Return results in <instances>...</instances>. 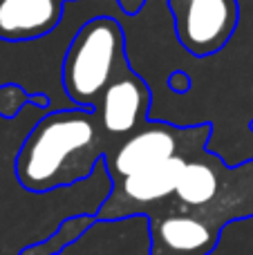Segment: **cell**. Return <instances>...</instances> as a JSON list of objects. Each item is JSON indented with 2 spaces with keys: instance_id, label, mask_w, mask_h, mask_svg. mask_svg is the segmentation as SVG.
Masks as SVG:
<instances>
[{
  "instance_id": "4fadbf2b",
  "label": "cell",
  "mask_w": 253,
  "mask_h": 255,
  "mask_svg": "<svg viewBox=\"0 0 253 255\" xmlns=\"http://www.w3.org/2000/svg\"><path fill=\"white\" fill-rule=\"evenodd\" d=\"M31 106H36V108H40V110L49 112L52 99H49V94H45V92H36V94H31Z\"/></svg>"
},
{
  "instance_id": "52a82bcc",
  "label": "cell",
  "mask_w": 253,
  "mask_h": 255,
  "mask_svg": "<svg viewBox=\"0 0 253 255\" xmlns=\"http://www.w3.org/2000/svg\"><path fill=\"white\" fill-rule=\"evenodd\" d=\"M65 0H0V40L27 43L52 34L63 20Z\"/></svg>"
},
{
  "instance_id": "3957f363",
  "label": "cell",
  "mask_w": 253,
  "mask_h": 255,
  "mask_svg": "<svg viewBox=\"0 0 253 255\" xmlns=\"http://www.w3.org/2000/svg\"><path fill=\"white\" fill-rule=\"evenodd\" d=\"M128 58V38L112 16H94L76 29L61 63V85L72 108L92 110Z\"/></svg>"
},
{
  "instance_id": "7c38bea8",
  "label": "cell",
  "mask_w": 253,
  "mask_h": 255,
  "mask_svg": "<svg viewBox=\"0 0 253 255\" xmlns=\"http://www.w3.org/2000/svg\"><path fill=\"white\" fill-rule=\"evenodd\" d=\"M65 2H76V0H65ZM117 2H119L121 11H124L126 16H139L148 0H117Z\"/></svg>"
},
{
  "instance_id": "5bb4252c",
  "label": "cell",
  "mask_w": 253,
  "mask_h": 255,
  "mask_svg": "<svg viewBox=\"0 0 253 255\" xmlns=\"http://www.w3.org/2000/svg\"><path fill=\"white\" fill-rule=\"evenodd\" d=\"M249 132H251V136H253V119H251V124H249Z\"/></svg>"
},
{
  "instance_id": "9c48e42d",
  "label": "cell",
  "mask_w": 253,
  "mask_h": 255,
  "mask_svg": "<svg viewBox=\"0 0 253 255\" xmlns=\"http://www.w3.org/2000/svg\"><path fill=\"white\" fill-rule=\"evenodd\" d=\"M209 255H253V215L224 226L218 247Z\"/></svg>"
},
{
  "instance_id": "ba28073f",
  "label": "cell",
  "mask_w": 253,
  "mask_h": 255,
  "mask_svg": "<svg viewBox=\"0 0 253 255\" xmlns=\"http://www.w3.org/2000/svg\"><path fill=\"white\" fill-rule=\"evenodd\" d=\"M94 224H99L97 215L92 213H76V215H67L61 220V224L54 229L45 240L34 244H27L20 249L18 255H61L67 247L76 244Z\"/></svg>"
},
{
  "instance_id": "5b68a950",
  "label": "cell",
  "mask_w": 253,
  "mask_h": 255,
  "mask_svg": "<svg viewBox=\"0 0 253 255\" xmlns=\"http://www.w3.org/2000/svg\"><path fill=\"white\" fill-rule=\"evenodd\" d=\"M166 4L175 38L193 58L220 54L240 25L238 0H166Z\"/></svg>"
},
{
  "instance_id": "277c9868",
  "label": "cell",
  "mask_w": 253,
  "mask_h": 255,
  "mask_svg": "<svg viewBox=\"0 0 253 255\" xmlns=\"http://www.w3.org/2000/svg\"><path fill=\"white\" fill-rule=\"evenodd\" d=\"M211 136H213L211 121L179 126L170 121L150 119L134 134L112 145L103 157V163H106L110 179L119 181L173 157H182V154H191L200 148H206L211 143Z\"/></svg>"
},
{
  "instance_id": "8fae6325",
  "label": "cell",
  "mask_w": 253,
  "mask_h": 255,
  "mask_svg": "<svg viewBox=\"0 0 253 255\" xmlns=\"http://www.w3.org/2000/svg\"><path fill=\"white\" fill-rule=\"evenodd\" d=\"M168 88L173 94H186L188 90L193 88V79L188 72L184 70H175L173 74L168 76Z\"/></svg>"
},
{
  "instance_id": "30bf717a",
  "label": "cell",
  "mask_w": 253,
  "mask_h": 255,
  "mask_svg": "<svg viewBox=\"0 0 253 255\" xmlns=\"http://www.w3.org/2000/svg\"><path fill=\"white\" fill-rule=\"evenodd\" d=\"M31 106V94L18 83L0 85V117L2 119H16L18 112Z\"/></svg>"
},
{
  "instance_id": "7a4b0ae2",
  "label": "cell",
  "mask_w": 253,
  "mask_h": 255,
  "mask_svg": "<svg viewBox=\"0 0 253 255\" xmlns=\"http://www.w3.org/2000/svg\"><path fill=\"white\" fill-rule=\"evenodd\" d=\"M191 215L222 233L231 222L253 215V159L229 166L222 154L200 148L186 159L175 195L146 222L164 215Z\"/></svg>"
},
{
  "instance_id": "8992f818",
  "label": "cell",
  "mask_w": 253,
  "mask_h": 255,
  "mask_svg": "<svg viewBox=\"0 0 253 255\" xmlns=\"http://www.w3.org/2000/svg\"><path fill=\"white\" fill-rule=\"evenodd\" d=\"M152 92L143 76L137 74L132 63L126 61L106 92L92 108L112 145L134 134L143 124L152 119ZM110 145V148H112Z\"/></svg>"
},
{
  "instance_id": "6da1fadb",
  "label": "cell",
  "mask_w": 253,
  "mask_h": 255,
  "mask_svg": "<svg viewBox=\"0 0 253 255\" xmlns=\"http://www.w3.org/2000/svg\"><path fill=\"white\" fill-rule=\"evenodd\" d=\"M110 145L94 110H49L22 139L13 172L27 193H58L92 179Z\"/></svg>"
}]
</instances>
